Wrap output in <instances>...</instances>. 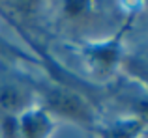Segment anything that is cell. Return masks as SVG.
<instances>
[{
	"label": "cell",
	"mask_w": 148,
	"mask_h": 138,
	"mask_svg": "<svg viewBox=\"0 0 148 138\" xmlns=\"http://www.w3.org/2000/svg\"><path fill=\"white\" fill-rule=\"evenodd\" d=\"M124 32H120L116 37L101 43H90L83 47L84 66L92 75L99 78H107L114 73L118 64H122V49H120V37Z\"/></svg>",
	"instance_id": "cell-3"
},
{
	"label": "cell",
	"mask_w": 148,
	"mask_h": 138,
	"mask_svg": "<svg viewBox=\"0 0 148 138\" xmlns=\"http://www.w3.org/2000/svg\"><path fill=\"white\" fill-rule=\"evenodd\" d=\"M32 82L10 71H0V112L2 116H19L34 103Z\"/></svg>",
	"instance_id": "cell-2"
},
{
	"label": "cell",
	"mask_w": 148,
	"mask_h": 138,
	"mask_svg": "<svg viewBox=\"0 0 148 138\" xmlns=\"http://www.w3.org/2000/svg\"><path fill=\"white\" fill-rule=\"evenodd\" d=\"M145 125H146L145 121L137 120L133 116H127V118L114 120L111 123L96 125L94 133L96 138H139Z\"/></svg>",
	"instance_id": "cell-5"
},
{
	"label": "cell",
	"mask_w": 148,
	"mask_h": 138,
	"mask_svg": "<svg viewBox=\"0 0 148 138\" xmlns=\"http://www.w3.org/2000/svg\"><path fill=\"white\" fill-rule=\"evenodd\" d=\"M32 88L36 93L41 95V108H45L51 116L62 118V120L73 121L84 129L94 131L98 125L96 110L92 101L84 97L77 88L66 84L62 80H32Z\"/></svg>",
	"instance_id": "cell-1"
},
{
	"label": "cell",
	"mask_w": 148,
	"mask_h": 138,
	"mask_svg": "<svg viewBox=\"0 0 148 138\" xmlns=\"http://www.w3.org/2000/svg\"><path fill=\"white\" fill-rule=\"evenodd\" d=\"M21 138H49L54 131L53 116L41 106H30L17 116Z\"/></svg>",
	"instance_id": "cell-4"
},
{
	"label": "cell",
	"mask_w": 148,
	"mask_h": 138,
	"mask_svg": "<svg viewBox=\"0 0 148 138\" xmlns=\"http://www.w3.org/2000/svg\"><path fill=\"white\" fill-rule=\"evenodd\" d=\"M122 69L130 75L131 82L141 86L143 90L148 91V58H141V56H124L122 58Z\"/></svg>",
	"instance_id": "cell-7"
},
{
	"label": "cell",
	"mask_w": 148,
	"mask_h": 138,
	"mask_svg": "<svg viewBox=\"0 0 148 138\" xmlns=\"http://www.w3.org/2000/svg\"><path fill=\"white\" fill-rule=\"evenodd\" d=\"M13 62H23V64H30V66L43 67L40 58H36L30 52L23 51L21 47L13 45L10 39H6L0 34V64H13Z\"/></svg>",
	"instance_id": "cell-6"
}]
</instances>
